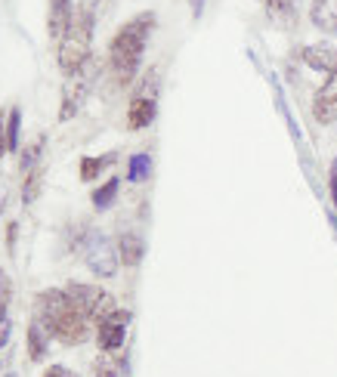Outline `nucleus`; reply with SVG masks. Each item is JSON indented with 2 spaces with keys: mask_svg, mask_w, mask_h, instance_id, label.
<instances>
[{
  "mask_svg": "<svg viewBox=\"0 0 337 377\" xmlns=\"http://www.w3.org/2000/svg\"><path fill=\"white\" fill-rule=\"evenodd\" d=\"M158 19L155 12H139L130 22H124L118 28V34L112 37V47H108V65H112V74L121 87L130 84L133 74H137L139 62H143L146 43H149V34L155 31Z\"/></svg>",
  "mask_w": 337,
  "mask_h": 377,
  "instance_id": "f257e3e1",
  "label": "nucleus"
},
{
  "mask_svg": "<svg viewBox=\"0 0 337 377\" xmlns=\"http://www.w3.org/2000/svg\"><path fill=\"white\" fill-rule=\"evenodd\" d=\"M93 22H96V10L93 6H81V10L71 16V25L65 31V37L59 41V68H62L65 78H71L75 71H81L93 53Z\"/></svg>",
  "mask_w": 337,
  "mask_h": 377,
  "instance_id": "f03ea898",
  "label": "nucleus"
},
{
  "mask_svg": "<svg viewBox=\"0 0 337 377\" xmlns=\"http://www.w3.org/2000/svg\"><path fill=\"white\" fill-rule=\"evenodd\" d=\"M96 78H100V59H90L81 71L71 74L69 84L62 87V108H59V121H71V117L84 108V102H87Z\"/></svg>",
  "mask_w": 337,
  "mask_h": 377,
  "instance_id": "7ed1b4c3",
  "label": "nucleus"
},
{
  "mask_svg": "<svg viewBox=\"0 0 337 377\" xmlns=\"http://www.w3.org/2000/svg\"><path fill=\"white\" fill-rule=\"evenodd\" d=\"M65 294H69V300L75 303V306L81 309L90 321H96V325H100L106 315H112L115 309H118V306H115V297L108 294V290H102L100 284H78V282H71L69 288H65Z\"/></svg>",
  "mask_w": 337,
  "mask_h": 377,
  "instance_id": "20e7f679",
  "label": "nucleus"
},
{
  "mask_svg": "<svg viewBox=\"0 0 337 377\" xmlns=\"http://www.w3.org/2000/svg\"><path fill=\"white\" fill-rule=\"evenodd\" d=\"M158 115V74L149 71L139 84V90L133 93L130 105H127V127L130 130H143L155 121Z\"/></svg>",
  "mask_w": 337,
  "mask_h": 377,
  "instance_id": "39448f33",
  "label": "nucleus"
},
{
  "mask_svg": "<svg viewBox=\"0 0 337 377\" xmlns=\"http://www.w3.org/2000/svg\"><path fill=\"white\" fill-rule=\"evenodd\" d=\"M84 260H87V266H90V272H93V275L112 278L115 272H118L121 253H118V247L106 238V235L93 229V232L87 235V241H84Z\"/></svg>",
  "mask_w": 337,
  "mask_h": 377,
  "instance_id": "423d86ee",
  "label": "nucleus"
},
{
  "mask_svg": "<svg viewBox=\"0 0 337 377\" xmlns=\"http://www.w3.org/2000/svg\"><path fill=\"white\" fill-rule=\"evenodd\" d=\"M50 334L56 340H62V343H69V346L84 343V340L90 337V319L69 300V306H65L62 312L56 315V321L50 325Z\"/></svg>",
  "mask_w": 337,
  "mask_h": 377,
  "instance_id": "0eeeda50",
  "label": "nucleus"
},
{
  "mask_svg": "<svg viewBox=\"0 0 337 377\" xmlns=\"http://www.w3.org/2000/svg\"><path fill=\"white\" fill-rule=\"evenodd\" d=\"M130 319L133 315L127 309H115L112 315L96 325V340H100V350L102 352H118L127 340V328H130Z\"/></svg>",
  "mask_w": 337,
  "mask_h": 377,
  "instance_id": "6e6552de",
  "label": "nucleus"
},
{
  "mask_svg": "<svg viewBox=\"0 0 337 377\" xmlns=\"http://www.w3.org/2000/svg\"><path fill=\"white\" fill-rule=\"evenodd\" d=\"M312 117H316L318 124H334L337 121V71L328 74V80L316 90V99H312Z\"/></svg>",
  "mask_w": 337,
  "mask_h": 377,
  "instance_id": "1a4fd4ad",
  "label": "nucleus"
},
{
  "mask_svg": "<svg viewBox=\"0 0 337 377\" xmlns=\"http://www.w3.org/2000/svg\"><path fill=\"white\" fill-rule=\"evenodd\" d=\"M65 306H69V294H65V290H44V294H38V300H34V321H40V325L50 331V325L56 321V315L62 312Z\"/></svg>",
  "mask_w": 337,
  "mask_h": 377,
  "instance_id": "9d476101",
  "label": "nucleus"
},
{
  "mask_svg": "<svg viewBox=\"0 0 337 377\" xmlns=\"http://www.w3.org/2000/svg\"><path fill=\"white\" fill-rule=\"evenodd\" d=\"M300 59H303L312 71H325V74L337 71V47H331V43H310V47H303Z\"/></svg>",
  "mask_w": 337,
  "mask_h": 377,
  "instance_id": "9b49d317",
  "label": "nucleus"
},
{
  "mask_svg": "<svg viewBox=\"0 0 337 377\" xmlns=\"http://www.w3.org/2000/svg\"><path fill=\"white\" fill-rule=\"evenodd\" d=\"M71 16H75V10H71V0H50L47 31H50L53 41H62V37H65V31H69V25H71Z\"/></svg>",
  "mask_w": 337,
  "mask_h": 377,
  "instance_id": "f8f14e48",
  "label": "nucleus"
},
{
  "mask_svg": "<svg viewBox=\"0 0 337 377\" xmlns=\"http://www.w3.org/2000/svg\"><path fill=\"white\" fill-rule=\"evenodd\" d=\"M310 19L318 31L325 34H337V0H312Z\"/></svg>",
  "mask_w": 337,
  "mask_h": 377,
  "instance_id": "ddd939ff",
  "label": "nucleus"
},
{
  "mask_svg": "<svg viewBox=\"0 0 337 377\" xmlns=\"http://www.w3.org/2000/svg\"><path fill=\"white\" fill-rule=\"evenodd\" d=\"M118 253H121V263L124 266H139L146 257V241L139 232H121L118 238Z\"/></svg>",
  "mask_w": 337,
  "mask_h": 377,
  "instance_id": "4468645a",
  "label": "nucleus"
},
{
  "mask_svg": "<svg viewBox=\"0 0 337 377\" xmlns=\"http://www.w3.org/2000/svg\"><path fill=\"white\" fill-rule=\"evenodd\" d=\"M297 12H300V0H266V16L281 28L294 25Z\"/></svg>",
  "mask_w": 337,
  "mask_h": 377,
  "instance_id": "2eb2a0df",
  "label": "nucleus"
},
{
  "mask_svg": "<svg viewBox=\"0 0 337 377\" xmlns=\"http://www.w3.org/2000/svg\"><path fill=\"white\" fill-rule=\"evenodd\" d=\"M112 164H115V152L100 155V158H81V179L84 183H93V179Z\"/></svg>",
  "mask_w": 337,
  "mask_h": 377,
  "instance_id": "dca6fc26",
  "label": "nucleus"
},
{
  "mask_svg": "<svg viewBox=\"0 0 337 377\" xmlns=\"http://www.w3.org/2000/svg\"><path fill=\"white\" fill-rule=\"evenodd\" d=\"M47 328L40 325V321H32L28 325V356L38 362V358H44V352H47Z\"/></svg>",
  "mask_w": 337,
  "mask_h": 377,
  "instance_id": "f3484780",
  "label": "nucleus"
},
{
  "mask_svg": "<svg viewBox=\"0 0 337 377\" xmlns=\"http://www.w3.org/2000/svg\"><path fill=\"white\" fill-rule=\"evenodd\" d=\"M124 371H127V362L118 358L115 352H106L96 362V377H124Z\"/></svg>",
  "mask_w": 337,
  "mask_h": 377,
  "instance_id": "a211bd4d",
  "label": "nucleus"
},
{
  "mask_svg": "<svg viewBox=\"0 0 337 377\" xmlns=\"http://www.w3.org/2000/svg\"><path fill=\"white\" fill-rule=\"evenodd\" d=\"M146 176H152V158L146 152H137L130 158V164H127V179L130 183H143Z\"/></svg>",
  "mask_w": 337,
  "mask_h": 377,
  "instance_id": "6ab92c4d",
  "label": "nucleus"
},
{
  "mask_svg": "<svg viewBox=\"0 0 337 377\" xmlns=\"http://www.w3.org/2000/svg\"><path fill=\"white\" fill-rule=\"evenodd\" d=\"M118 189H121V179H108V183H102L100 189L93 192V207L96 210H108L115 204V198H118Z\"/></svg>",
  "mask_w": 337,
  "mask_h": 377,
  "instance_id": "aec40b11",
  "label": "nucleus"
},
{
  "mask_svg": "<svg viewBox=\"0 0 337 377\" xmlns=\"http://www.w3.org/2000/svg\"><path fill=\"white\" fill-rule=\"evenodd\" d=\"M19 127H22V111L19 108H10L7 115V139H10V152L19 148Z\"/></svg>",
  "mask_w": 337,
  "mask_h": 377,
  "instance_id": "412c9836",
  "label": "nucleus"
},
{
  "mask_svg": "<svg viewBox=\"0 0 337 377\" xmlns=\"http://www.w3.org/2000/svg\"><path fill=\"white\" fill-rule=\"evenodd\" d=\"M40 148H44V136H38V139L22 152V170H25V173L34 170V164H38V158H40Z\"/></svg>",
  "mask_w": 337,
  "mask_h": 377,
  "instance_id": "4be33fe9",
  "label": "nucleus"
},
{
  "mask_svg": "<svg viewBox=\"0 0 337 377\" xmlns=\"http://www.w3.org/2000/svg\"><path fill=\"white\" fill-rule=\"evenodd\" d=\"M38 189H40V170H28L25 176V189H22V201L32 204L38 198Z\"/></svg>",
  "mask_w": 337,
  "mask_h": 377,
  "instance_id": "5701e85b",
  "label": "nucleus"
},
{
  "mask_svg": "<svg viewBox=\"0 0 337 377\" xmlns=\"http://www.w3.org/2000/svg\"><path fill=\"white\" fill-rule=\"evenodd\" d=\"M10 152V139H7V117H3V111H0V158Z\"/></svg>",
  "mask_w": 337,
  "mask_h": 377,
  "instance_id": "b1692460",
  "label": "nucleus"
},
{
  "mask_svg": "<svg viewBox=\"0 0 337 377\" xmlns=\"http://www.w3.org/2000/svg\"><path fill=\"white\" fill-rule=\"evenodd\" d=\"M328 189H331V201H334V210H337V158L331 164V176H328Z\"/></svg>",
  "mask_w": 337,
  "mask_h": 377,
  "instance_id": "393cba45",
  "label": "nucleus"
},
{
  "mask_svg": "<svg viewBox=\"0 0 337 377\" xmlns=\"http://www.w3.org/2000/svg\"><path fill=\"white\" fill-rule=\"evenodd\" d=\"M44 377H71V374L62 368V365H53V368H47V374H44Z\"/></svg>",
  "mask_w": 337,
  "mask_h": 377,
  "instance_id": "a878e982",
  "label": "nucleus"
},
{
  "mask_svg": "<svg viewBox=\"0 0 337 377\" xmlns=\"http://www.w3.org/2000/svg\"><path fill=\"white\" fill-rule=\"evenodd\" d=\"M7 340H10V325L7 321H0V346L7 343Z\"/></svg>",
  "mask_w": 337,
  "mask_h": 377,
  "instance_id": "bb28decb",
  "label": "nucleus"
},
{
  "mask_svg": "<svg viewBox=\"0 0 337 377\" xmlns=\"http://www.w3.org/2000/svg\"><path fill=\"white\" fill-rule=\"evenodd\" d=\"M189 3H192V16L198 19V16H201V10H205V0H189Z\"/></svg>",
  "mask_w": 337,
  "mask_h": 377,
  "instance_id": "cd10ccee",
  "label": "nucleus"
},
{
  "mask_svg": "<svg viewBox=\"0 0 337 377\" xmlns=\"http://www.w3.org/2000/svg\"><path fill=\"white\" fill-rule=\"evenodd\" d=\"M3 312H7V306H3V300H0V321H3Z\"/></svg>",
  "mask_w": 337,
  "mask_h": 377,
  "instance_id": "c85d7f7f",
  "label": "nucleus"
},
{
  "mask_svg": "<svg viewBox=\"0 0 337 377\" xmlns=\"http://www.w3.org/2000/svg\"><path fill=\"white\" fill-rule=\"evenodd\" d=\"M0 368H3V358H0Z\"/></svg>",
  "mask_w": 337,
  "mask_h": 377,
  "instance_id": "c756f323",
  "label": "nucleus"
}]
</instances>
